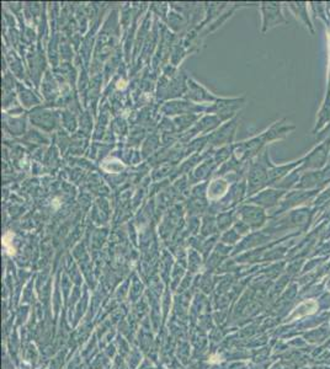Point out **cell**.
I'll use <instances>...</instances> for the list:
<instances>
[{
    "instance_id": "cell-1",
    "label": "cell",
    "mask_w": 330,
    "mask_h": 369,
    "mask_svg": "<svg viewBox=\"0 0 330 369\" xmlns=\"http://www.w3.org/2000/svg\"><path fill=\"white\" fill-rule=\"evenodd\" d=\"M318 309V303L315 300H306L302 304H299L298 308L296 309L295 313L291 315V320L297 318H302L304 315H311V314H314L315 310Z\"/></svg>"
}]
</instances>
